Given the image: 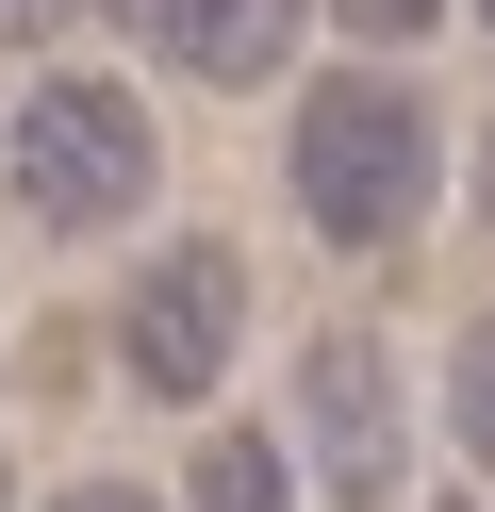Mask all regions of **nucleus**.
I'll return each mask as SVG.
<instances>
[{
	"label": "nucleus",
	"mask_w": 495,
	"mask_h": 512,
	"mask_svg": "<svg viewBox=\"0 0 495 512\" xmlns=\"http://www.w3.org/2000/svg\"><path fill=\"white\" fill-rule=\"evenodd\" d=\"M446 446H462V463L495 479V314L462 331V364H446Z\"/></svg>",
	"instance_id": "obj_7"
},
{
	"label": "nucleus",
	"mask_w": 495,
	"mask_h": 512,
	"mask_svg": "<svg viewBox=\"0 0 495 512\" xmlns=\"http://www.w3.org/2000/svg\"><path fill=\"white\" fill-rule=\"evenodd\" d=\"M99 17H116L132 50H165V67H182V17H198V0H99Z\"/></svg>",
	"instance_id": "obj_9"
},
{
	"label": "nucleus",
	"mask_w": 495,
	"mask_h": 512,
	"mask_svg": "<svg viewBox=\"0 0 495 512\" xmlns=\"http://www.w3.org/2000/svg\"><path fill=\"white\" fill-rule=\"evenodd\" d=\"M297 463L330 496H396L413 479V380H396L380 331H314L297 347Z\"/></svg>",
	"instance_id": "obj_4"
},
{
	"label": "nucleus",
	"mask_w": 495,
	"mask_h": 512,
	"mask_svg": "<svg viewBox=\"0 0 495 512\" xmlns=\"http://www.w3.org/2000/svg\"><path fill=\"white\" fill-rule=\"evenodd\" d=\"M66 17H99V0H0V50H50Z\"/></svg>",
	"instance_id": "obj_10"
},
{
	"label": "nucleus",
	"mask_w": 495,
	"mask_h": 512,
	"mask_svg": "<svg viewBox=\"0 0 495 512\" xmlns=\"http://www.w3.org/2000/svg\"><path fill=\"white\" fill-rule=\"evenodd\" d=\"M429 166H446V133H429V100L396 67H330L314 100H297V149H281L297 215H314L330 248H413L429 232Z\"/></svg>",
	"instance_id": "obj_1"
},
{
	"label": "nucleus",
	"mask_w": 495,
	"mask_h": 512,
	"mask_svg": "<svg viewBox=\"0 0 495 512\" xmlns=\"http://www.w3.org/2000/svg\"><path fill=\"white\" fill-rule=\"evenodd\" d=\"M0 512H17V446H0Z\"/></svg>",
	"instance_id": "obj_13"
},
{
	"label": "nucleus",
	"mask_w": 495,
	"mask_h": 512,
	"mask_svg": "<svg viewBox=\"0 0 495 512\" xmlns=\"http://www.w3.org/2000/svg\"><path fill=\"white\" fill-rule=\"evenodd\" d=\"M479 232H495V133H479Z\"/></svg>",
	"instance_id": "obj_12"
},
{
	"label": "nucleus",
	"mask_w": 495,
	"mask_h": 512,
	"mask_svg": "<svg viewBox=\"0 0 495 512\" xmlns=\"http://www.w3.org/2000/svg\"><path fill=\"white\" fill-rule=\"evenodd\" d=\"M231 347H248V248L165 232L149 265H132V298H116V380L182 413V397H215V380H231Z\"/></svg>",
	"instance_id": "obj_3"
},
{
	"label": "nucleus",
	"mask_w": 495,
	"mask_h": 512,
	"mask_svg": "<svg viewBox=\"0 0 495 512\" xmlns=\"http://www.w3.org/2000/svg\"><path fill=\"white\" fill-rule=\"evenodd\" d=\"M479 34H495V0H479Z\"/></svg>",
	"instance_id": "obj_14"
},
{
	"label": "nucleus",
	"mask_w": 495,
	"mask_h": 512,
	"mask_svg": "<svg viewBox=\"0 0 495 512\" xmlns=\"http://www.w3.org/2000/svg\"><path fill=\"white\" fill-rule=\"evenodd\" d=\"M182 67L198 83H281L297 67V0H198V17H182Z\"/></svg>",
	"instance_id": "obj_5"
},
{
	"label": "nucleus",
	"mask_w": 495,
	"mask_h": 512,
	"mask_svg": "<svg viewBox=\"0 0 495 512\" xmlns=\"http://www.w3.org/2000/svg\"><path fill=\"white\" fill-rule=\"evenodd\" d=\"M297 430H215L198 446V512H297Z\"/></svg>",
	"instance_id": "obj_6"
},
{
	"label": "nucleus",
	"mask_w": 495,
	"mask_h": 512,
	"mask_svg": "<svg viewBox=\"0 0 495 512\" xmlns=\"http://www.w3.org/2000/svg\"><path fill=\"white\" fill-rule=\"evenodd\" d=\"M330 17H347V34H363V50H413V34H429V17H446V0H330Z\"/></svg>",
	"instance_id": "obj_8"
},
{
	"label": "nucleus",
	"mask_w": 495,
	"mask_h": 512,
	"mask_svg": "<svg viewBox=\"0 0 495 512\" xmlns=\"http://www.w3.org/2000/svg\"><path fill=\"white\" fill-rule=\"evenodd\" d=\"M0 182H17V215H33L50 248H83V232H116V215H149L165 133H149V100H132V83L50 67L17 116H0Z\"/></svg>",
	"instance_id": "obj_2"
},
{
	"label": "nucleus",
	"mask_w": 495,
	"mask_h": 512,
	"mask_svg": "<svg viewBox=\"0 0 495 512\" xmlns=\"http://www.w3.org/2000/svg\"><path fill=\"white\" fill-rule=\"evenodd\" d=\"M50 512H165V496H132V479H66Z\"/></svg>",
	"instance_id": "obj_11"
}]
</instances>
